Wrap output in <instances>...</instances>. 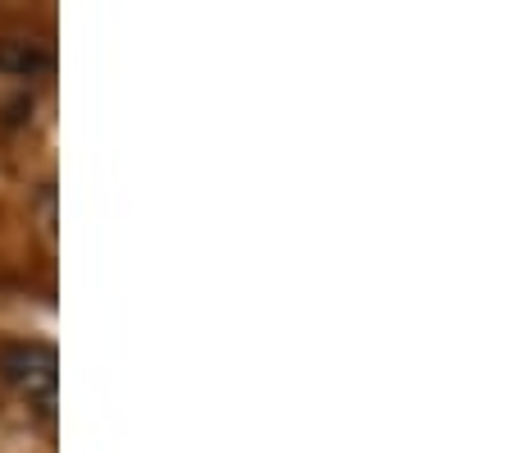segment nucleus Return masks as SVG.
Wrapping results in <instances>:
<instances>
[{"label": "nucleus", "mask_w": 512, "mask_h": 453, "mask_svg": "<svg viewBox=\"0 0 512 453\" xmlns=\"http://www.w3.org/2000/svg\"><path fill=\"white\" fill-rule=\"evenodd\" d=\"M0 376L14 394L37 403L42 412L55 408V389H60V357L51 344H5L0 348Z\"/></svg>", "instance_id": "nucleus-1"}, {"label": "nucleus", "mask_w": 512, "mask_h": 453, "mask_svg": "<svg viewBox=\"0 0 512 453\" xmlns=\"http://www.w3.org/2000/svg\"><path fill=\"white\" fill-rule=\"evenodd\" d=\"M0 69L14 78H32L51 69V51L42 42H23V37H10V42H0Z\"/></svg>", "instance_id": "nucleus-2"}]
</instances>
